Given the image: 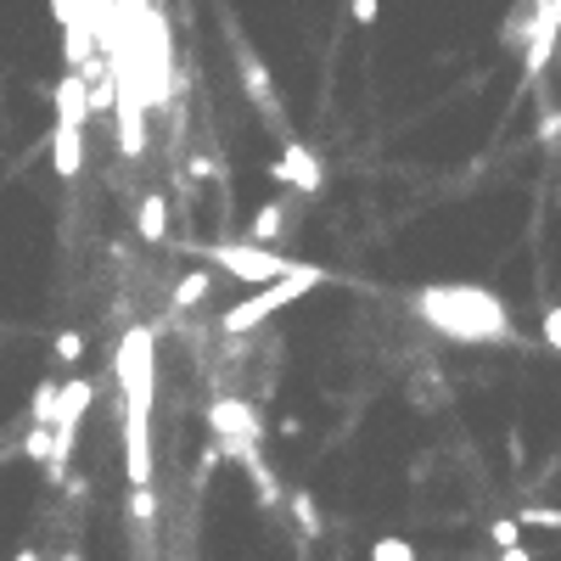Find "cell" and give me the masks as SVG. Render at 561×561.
<instances>
[{"label":"cell","mask_w":561,"mask_h":561,"mask_svg":"<svg viewBox=\"0 0 561 561\" xmlns=\"http://www.w3.org/2000/svg\"><path fill=\"white\" fill-rule=\"evenodd\" d=\"M90 399H95L90 382H62V405H56V426H51V433H79V416H85Z\"/></svg>","instance_id":"8fae6325"},{"label":"cell","mask_w":561,"mask_h":561,"mask_svg":"<svg viewBox=\"0 0 561 561\" xmlns=\"http://www.w3.org/2000/svg\"><path fill=\"white\" fill-rule=\"evenodd\" d=\"M23 455L35 460V467H51V455H56V433H51V426H28Z\"/></svg>","instance_id":"9a60e30c"},{"label":"cell","mask_w":561,"mask_h":561,"mask_svg":"<svg viewBox=\"0 0 561 561\" xmlns=\"http://www.w3.org/2000/svg\"><path fill=\"white\" fill-rule=\"evenodd\" d=\"M79 163H85V136H79L74 124H56V129H51V169H56L62 180H74Z\"/></svg>","instance_id":"9c48e42d"},{"label":"cell","mask_w":561,"mask_h":561,"mask_svg":"<svg viewBox=\"0 0 561 561\" xmlns=\"http://www.w3.org/2000/svg\"><path fill=\"white\" fill-rule=\"evenodd\" d=\"M208 426H214V438H237V444H258V438H264L258 410H253V405H242V399H214Z\"/></svg>","instance_id":"5b68a950"},{"label":"cell","mask_w":561,"mask_h":561,"mask_svg":"<svg viewBox=\"0 0 561 561\" xmlns=\"http://www.w3.org/2000/svg\"><path fill=\"white\" fill-rule=\"evenodd\" d=\"M12 561H46V556H40V550H17Z\"/></svg>","instance_id":"484cf974"},{"label":"cell","mask_w":561,"mask_h":561,"mask_svg":"<svg viewBox=\"0 0 561 561\" xmlns=\"http://www.w3.org/2000/svg\"><path fill=\"white\" fill-rule=\"evenodd\" d=\"M410 309L433 326V332L460 337V343H506L511 337L506 304L483 286H421Z\"/></svg>","instance_id":"6da1fadb"},{"label":"cell","mask_w":561,"mask_h":561,"mask_svg":"<svg viewBox=\"0 0 561 561\" xmlns=\"http://www.w3.org/2000/svg\"><path fill=\"white\" fill-rule=\"evenodd\" d=\"M545 343H550V348H561V304H556V309H545Z\"/></svg>","instance_id":"603a6c76"},{"label":"cell","mask_w":561,"mask_h":561,"mask_svg":"<svg viewBox=\"0 0 561 561\" xmlns=\"http://www.w3.org/2000/svg\"><path fill=\"white\" fill-rule=\"evenodd\" d=\"M208 286H214V276H208V270L186 276V281L175 286V309H191V304H203V298H208Z\"/></svg>","instance_id":"2e32d148"},{"label":"cell","mask_w":561,"mask_h":561,"mask_svg":"<svg viewBox=\"0 0 561 561\" xmlns=\"http://www.w3.org/2000/svg\"><path fill=\"white\" fill-rule=\"evenodd\" d=\"M62 561H79V556H62Z\"/></svg>","instance_id":"4316f807"},{"label":"cell","mask_w":561,"mask_h":561,"mask_svg":"<svg viewBox=\"0 0 561 561\" xmlns=\"http://www.w3.org/2000/svg\"><path fill=\"white\" fill-rule=\"evenodd\" d=\"M56 405H62V382H40L35 405H28V421L35 426H56Z\"/></svg>","instance_id":"7c38bea8"},{"label":"cell","mask_w":561,"mask_h":561,"mask_svg":"<svg viewBox=\"0 0 561 561\" xmlns=\"http://www.w3.org/2000/svg\"><path fill=\"white\" fill-rule=\"evenodd\" d=\"M129 517H136L141 527H152V488H136V494H129Z\"/></svg>","instance_id":"44dd1931"},{"label":"cell","mask_w":561,"mask_h":561,"mask_svg":"<svg viewBox=\"0 0 561 561\" xmlns=\"http://www.w3.org/2000/svg\"><path fill=\"white\" fill-rule=\"evenodd\" d=\"M56 124H74V129H85V118H90V85L79 79V74H62V85H56Z\"/></svg>","instance_id":"30bf717a"},{"label":"cell","mask_w":561,"mask_h":561,"mask_svg":"<svg viewBox=\"0 0 561 561\" xmlns=\"http://www.w3.org/2000/svg\"><path fill=\"white\" fill-rule=\"evenodd\" d=\"M163 230H169V208H163V196H141V237L163 242Z\"/></svg>","instance_id":"5bb4252c"},{"label":"cell","mask_w":561,"mask_h":561,"mask_svg":"<svg viewBox=\"0 0 561 561\" xmlns=\"http://www.w3.org/2000/svg\"><path fill=\"white\" fill-rule=\"evenodd\" d=\"M371 561H416V545H410V539H377V545H371Z\"/></svg>","instance_id":"d6986e66"},{"label":"cell","mask_w":561,"mask_h":561,"mask_svg":"<svg viewBox=\"0 0 561 561\" xmlns=\"http://www.w3.org/2000/svg\"><path fill=\"white\" fill-rule=\"evenodd\" d=\"M270 180L298 186L304 196H315V191H320V157H315L304 141H286V157H276V163H270Z\"/></svg>","instance_id":"52a82bcc"},{"label":"cell","mask_w":561,"mask_h":561,"mask_svg":"<svg viewBox=\"0 0 561 561\" xmlns=\"http://www.w3.org/2000/svg\"><path fill=\"white\" fill-rule=\"evenodd\" d=\"M281 225H286V208H281V203H264V208L253 214V247L276 242V237H281Z\"/></svg>","instance_id":"4fadbf2b"},{"label":"cell","mask_w":561,"mask_h":561,"mask_svg":"<svg viewBox=\"0 0 561 561\" xmlns=\"http://www.w3.org/2000/svg\"><path fill=\"white\" fill-rule=\"evenodd\" d=\"M79 354H85V337H79V332H62V337H56V359H79Z\"/></svg>","instance_id":"7402d4cb"},{"label":"cell","mask_w":561,"mask_h":561,"mask_svg":"<svg viewBox=\"0 0 561 561\" xmlns=\"http://www.w3.org/2000/svg\"><path fill=\"white\" fill-rule=\"evenodd\" d=\"M500 561H534V556H527V550L517 545V550H500Z\"/></svg>","instance_id":"d4e9b609"},{"label":"cell","mask_w":561,"mask_h":561,"mask_svg":"<svg viewBox=\"0 0 561 561\" xmlns=\"http://www.w3.org/2000/svg\"><path fill=\"white\" fill-rule=\"evenodd\" d=\"M556 35H561V7H539V17H534V40H527V56H522L527 74H539L545 62H550Z\"/></svg>","instance_id":"ba28073f"},{"label":"cell","mask_w":561,"mask_h":561,"mask_svg":"<svg viewBox=\"0 0 561 561\" xmlns=\"http://www.w3.org/2000/svg\"><path fill=\"white\" fill-rule=\"evenodd\" d=\"M517 534H522L517 517H500V522H494V545H500V550H517Z\"/></svg>","instance_id":"ffe728a7"},{"label":"cell","mask_w":561,"mask_h":561,"mask_svg":"<svg viewBox=\"0 0 561 561\" xmlns=\"http://www.w3.org/2000/svg\"><path fill=\"white\" fill-rule=\"evenodd\" d=\"M320 281H326V276L315 270V264H298V270H292L286 281H276L270 292H258V298H247V304H237V309H230V315L219 320V332H225V337L253 332V326H258L264 315H276V309H286V304H298L304 292H315Z\"/></svg>","instance_id":"3957f363"},{"label":"cell","mask_w":561,"mask_h":561,"mask_svg":"<svg viewBox=\"0 0 561 561\" xmlns=\"http://www.w3.org/2000/svg\"><path fill=\"white\" fill-rule=\"evenodd\" d=\"M118 146H124V157L146 152V113H141V95L124 68H118Z\"/></svg>","instance_id":"8992f818"},{"label":"cell","mask_w":561,"mask_h":561,"mask_svg":"<svg viewBox=\"0 0 561 561\" xmlns=\"http://www.w3.org/2000/svg\"><path fill=\"white\" fill-rule=\"evenodd\" d=\"M152 377H157L152 332H146V326H129L124 343H118V382H124V399H129L124 421H152V387H157Z\"/></svg>","instance_id":"7a4b0ae2"},{"label":"cell","mask_w":561,"mask_h":561,"mask_svg":"<svg viewBox=\"0 0 561 561\" xmlns=\"http://www.w3.org/2000/svg\"><path fill=\"white\" fill-rule=\"evenodd\" d=\"M214 264H219V270H230V276H237V281H264V286H276V281H286L292 270H298V264H292V258H281V253H270V247H203Z\"/></svg>","instance_id":"277c9868"},{"label":"cell","mask_w":561,"mask_h":561,"mask_svg":"<svg viewBox=\"0 0 561 561\" xmlns=\"http://www.w3.org/2000/svg\"><path fill=\"white\" fill-rule=\"evenodd\" d=\"M517 522H522V527H550V534H561V506H527Z\"/></svg>","instance_id":"ac0fdd59"},{"label":"cell","mask_w":561,"mask_h":561,"mask_svg":"<svg viewBox=\"0 0 561 561\" xmlns=\"http://www.w3.org/2000/svg\"><path fill=\"white\" fill-rule=\"evenodd\" d=\"M354 23H377V0H359V7H354Z\"/></svg>","instance_id":"cb8c5ba5"},{"label":"cell","mask_w":561,"mask_h":561,"mask_svg":"<svg viewBox=\"0 0 561 561\" xmlns=\"http://www.w3.org/2000/svg\"><path fill=\"white\" fill-rule=\"evenodd\" d=\"M292 517H298L304 534H320V506H315V494H309V488L292 494Z\"/></svg>","instance_id":"e0dca14e"}]
</instances>
